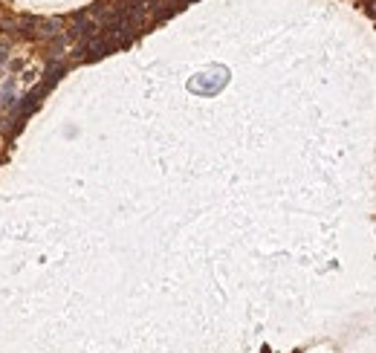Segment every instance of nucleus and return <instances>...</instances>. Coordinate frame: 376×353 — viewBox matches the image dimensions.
Segmentation results:
<instances>
[{
  "instance_id": "20e7f679",
  "label": "nucleus",
  "mask_w": 376,
  "mask_h": 353,
  "mask_svg": "<svg viewBox=\"0 0 376 353\" xmlns=\"http://www.w3.org/2000/svg\"><path fill=\"white\" fill-rule=\"evenodd\" d=\"M3 61H6V50H0V64H3Z\"/></svg>"
},
{
  "instance_id": "f257e3e1",
  "label": "nucleus",
  "mask_w": 376,
  "mask_h": 353,
  "mask_svg": "<svg viewBox=\"0 0 376 353\" xmlns=\"http://www.w3.org/2000/svg\"><path fill=\"white\" fill-rule=\"evenodd\" d=\"M110 47H113V44H110V41H107L104 35H99V38H90V41H87L84 52L90 55V58H96V55H104V52L110 50Z\"/></svg>"
},
{
  "instance_id": "f03ea898",
  "label": "nucleus",
  "mask_w": 376,
  "mask_h": 353,
  "mask_svg": "<svg viewBox=\"0 0 376 353\" xmlns=\"http://www.w3.org/2000/svg\"><path fill=\"white\" fill-rule=\"evenodd\" d=\"M38 32H35V38H52V35L58 32V23L55 20H38Z\"/></svg>"
},
{
  "instance_id": "7ed1b4c3",
  "label": "nucleus",
  "mask_w": 376,
  "mask_h": 353,
  "mask_svg": "<svg viewBox=\"0 0 376 353\" xmlns=\"http://www.w3.org/2000/svg\"><path fill=\"white\" fill-rule=\"evenodd\" d=\"M151 6H156V0H130L127 9H139V12H148Z\"/></svg>"
}]
</instances>
